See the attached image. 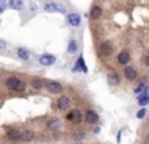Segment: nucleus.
Instances as JSON below:
<instances>
[{
    "label": "nucleus",
    "instance_id": "nucleus-1",
    "mask_svg": "<svg viewBox=\"0 0 149 144\" xmlns=\"http://www.w3.org/2000/svg\"><path fill=\"white\" fill-rule=\"evenodd\" d=\"M2 85L8 91L24 93L27 90V86H29V82H27V79L19 77V74H8V75L2 77Z\"/></svg>",
    "mask_w": 149,
    "mask_h": 144
},
{
    "label": "nucleus",
    "instance_id": "nucleus-2",
    "mask_svg": "<svg viewBox=\"0 0 149 144\" xmlns=\"http://www.w3.org/2000/svg\"><path fill=\"white\" fill-rule=\"evenodd\" d=\"M36 138L32 130L29 128H21V127H11L5 133V139L10 141H31Z\"/></svg>",
    "mask_w": 149,
    "mask_h": 144
},
{
    "label": "nucleus",
    "instance_id": "nucleus-3",
    "mask_svg": "<svg viewBox=\"0 0 149 144\" xmlns=\"http://www.w3.org/2000/svg\"><path fill=\"white\" fill-rule=\"evenodd\" d=\"M64 120L68 123H71L72 127H79V125L84 122V112L80 109H71L68 114L64 115Z\"/></svg>",
    "mask_w": 149,
    "mask_h": 144
},
{
    "label": "nucleus",
    "instance_id": "nucleus-4",
    "mask_svg": "<svg viewBox=\"0 0 149 144\" xmlns=\"http://www.w3.org/2000/svg\"><path fill=\"white\" fill-rule=\"evenodd\" d=\"M114 51H116V48H114V43L109 40H104L100 43V47H98V53H100V56L103 58V59H107V58H111L114 54Z\"/></svg>",
    "mask_w": 149,
    "mask_h": 144
},
{
    "label": "nucleus",
    "instance_id": "nucleus-5",
    "mask_svg": "<svg viewBox=\"0 0 149 144\" xmlns=\"http://www.w3.org/2000/svg\"><path fill=\"white\" fill-rule=\"evenodd\" d=\"M61 128H63V120L59 117H50L48 120H47V123H45V130L50 131L52 134L59 133Z\"/></svg>",
    "mask_w": 149,
    "mask_h": 144
},
{
    "label": "nucleus",
    "instance_id": "nucleus-6",
    "mask_svg": "<svg viewBox=\"0 0 149 144\" xmlns=\"http://www.w3.org/2000/svg\"><path fill=\"white\" fill-rule=\"evenodd\" d=\"M130 61H132V53H130V50L123 48V50H120L119 53H117V56H116V64L117 66L127 67V66H130Z\"/></svg>",
    "mask_w": 149,
    "mask_h": 144
},
{
    "label": "nucleus",
    "instance_id": "nucleus-7",
    "mask_svg": "<svg viewBox=\"0 0 149 144\" xmlns=\"http://www.w3.org/2000/svg\"><path fill=\"white\" fill-rule=\"evenodd\" d=\"M122 75H123V79H125L128 83H133V82H136V80H138L139 74H138V70H136V67L130 64V66L123 67V70H122Z\"/></svg>",
    "mask_w": 149,
    "mask_h": 144
},
{
    "label": "nucleus",
    "instance_id": "nucleus-8",
    "mask_svg": "<svg viewBox=\"0 0 149 144\" xmlns=\"http://www.w3.org/2000/svg\"><path fill=\"white\" fill-rule=\"evenodd\" d=\"M84 122L87 125H98L100 123V114H98L96 111H95V109H90L88 107L87 111L84 112Z\"/></svg>",
    "mask_w": 149,
    "mask_h": 144
},
{
    "label": "nucleus",
    "instance_id": "nucleus-9",
    "mask_svg": "<svg viewBox=\"0 0 149 144\" xmlns=\"http://www.w3.org/2000/svg\"><path fill=\"white\" fill-rule=\"evenodd\" d=\"M45 90L50 95H61V93L64 91V86H63V83L56 82V80H47Z\"/></svg>",
    "mask_w": 149,
    "mask_h": 144
},
{
    "label": "nucleus",
    "instance_id": "nucleus-10",
    "mask_svg": "<svg viewBox=\"0 0 149 144\" xmlns=\"http://www.w3.org/2000/svg\"><path fill=\"white\" fill-rule=\"evenodd\" d=\"M43 11L47 13H61V15H66V8L63 5L56 2H43Z\"/></svg>",
    "mask_w": 149,
    "mask_h": 144
},
{
    "label": "nucleus",
    "instance_id": "nucleus-11",
    "mask_svg": "<svg viewBox=\"0 0 149 144\" xmlns=\"http://www.w3.org/2000/svg\"><path fill=\"white\" fill-rule=\"evenodd\" d=\"M56 109L68 114V112L71 111V98L66 96V95H61L58 99H56Z\"/></svg>",
    "mask_w": 149,
    "mask_h": 144
},
{
    "label": "nucleus",
    "instance_id": "nucleus-12",
    "mask_svg": "<svg viewBox=\"0 0 149 144\" xmlns=\"http://www.w3.org/2000/svg\"><path fill=\"white\" fill-rule=\"evenodd\" d=\"M88 18L90 21H98V19L103 18V6L100 3H93L90 6V11H88Z\"/></svg>",
    "mask_w": 149,
    "mask_h": 144
},
{
    "label": "nucleus",
    "instance_id": "nucleus-13",
    "mask_svg": "<svg viewBox=\"0 0 149 144\" xmlns=\"http://www.w3.org/2000/svg\"><path fill=\"white\" fill-rule=\"evenodd\" d=\"M37 63L43 67H48V66H53L56 63V56L55 54H50V53H43L40 56H37Z\"/></svg>",
    "mask_w": 149,
    "mask_h": 144
},
{
    "label": "nucleus",
    "instance_id": "nucleus-14",
    "mask_svg": "<svg viewBox=\"0 0 149 144\" xmlns=\"http://www.w3.org/2000/svg\"><path fill=\"white\" fill-rule=\"evenodd\" d=\"M29 85H31V88H34L36 91H40V90H43V88H45L47 80H43L42 77L32 75V77L29 79Z\"/></svg>",
    "mask_w": 149,
    "mask_h": 144
},
{
    "label": "nucleus",
    "instance_id": "nucleus-15",
    "mask_svg": "<svg viewBox=\"0 0 149 144\" xmlns=\"http://www.w3.org/2000/svg\"><path fill=\"white\" fill-rule=\"evenodd\" d=\"M106 80H107V85L112 86V88H116V86L120 85V75L117 70H109L106 75Z\"/></svg>",
    "mask_w": 149,
    "mask_h": 144
},
{
    "label": "nucleus",
    "instance_id": "nucleus-16",
    "mask_svg": "<svg viewBox=\"0 0 149 144\" xmlns=\"http://www.w3.org/2000/svg\"><path fill=\"white\" fill-rule=\"evenodd\" d=\"M80 21H82V18H80V15H79L77 11L68 13V26H69V27L77 29L79 26H80Z\"/></svg>",
    "mask_w": 149,
    "mask_h": 144
},
{
    "label": "nucleus",
    "instance_id": "nucleus-17",
    "mask_svg": "<svg viewBox=\"0 0 149 144\" xmlns=\"http://www.w3.org/2000/svg\"><path fill=\"white\" fill-rule=\"evenodd\" d=\"M15 53H16V58H19L24 63H29L31 61V50H27L26 47H16L15 48Z\"/></svg>",
    "mask_w": 149,
    "mask_h": 144
},
{
    "label": "nucleus",
    "instance_id": "nucleus-18",
    "mask_svg": "<svg viewBox=\"0 0 149 144\" xmlns=\"http://www.w3.org/2000/svg\"><path fill=\"white\" fill-rule=\"evenodd\" d=\"M77 51H79V42H77V38L72 37L68 43V48H66V54H68L69 58H72V56L77 54Z\"/></svg>",
    "mask_w": 149,
    "mask_h": 144
},
{
    "label": "nucleus",
    "instance_id": "nucleus-19",
    "mask_svg": "<svg viewBox=\"0 0 149 144\" xmlns=\"http://www.w3.org/2000/svg\"><path fill=\"white\" fill-rule=\"evenodd\" d=\"M85 136H87V131L80 130V128H75V130L71 133V139L75 141V143H82V141L85 139Z\"/></svg>",
    "mask_w": 149,
    "mask_h": 144
},
{
    "label": "nucleus",
    "instance_id": "nucleus-20",
    "mask_svg": "<svg viewBox=\"0 0 149 144\" xmlns=\"http://www.w3.org/2000/svg\"><path fill=\"white\" fill-rule=\"evenodd\" d=\"M79 70H82V72H87V66H85V61L82 56H79V61L74 64V67H72V72H79Z\"/></svg>",
    "mask_w": 149,
    "mask_h": 144
},
{
    "label": "nucleus",
    "instance_id": "nucleus-21",
    "mask_svg": "<svg viewBox=\"0 0 149 144\" xmlns=\"http://www.w3.org/2000/svg\"><path fill=\"white\" fill-rule=\"evenodd\" d=\"M138 104H139V107H144V106H148L149 104V95H148V90H144V91L141 93V95L138 96Z\"/></svg>",
    "mask_w": 149,
    "mask_h": 144
},
{
    "label": "nucleus",
    "instance_id": "nucleus-22",
    "mask_svg": "<svg viewBox=\"0 0 149 144\" xmlns=\"http://www.w3.org/2000/svg\"><path fill=\"white\" fill-rule=\"evenodd\" d=\"M8 5H10V8H13V10H23L24 6H26V3L21 2V0H11V2H8Z\"/></svg>",
    "mask_w": 149,
    "mask_h": 144
},
{
    "label": "nucleus",
    "instance_id": "nucleus-23",
    "mask_svg": "<svg viewBox=\"0 0 149 144\" xmlns=\"http://www.w3.org/2000/svg\"><path fill=\"white\" fill-rule=\"evenodd\" d=\"M141 64H143V66H144L146 69L149 70V53H146L144 56H143V59H141Z\"/></svg>",
    "mask_w": 149,
    "mask_h": 144
},
{
    "label": "nucleus",
    "instance_id": "nucleus-24",
    "mask_svg": "<svg viewBox=\"0 0 149 144\" xmlns=\"http://www.w3.org/2000/svg\"><path fill=\"white\" fill-rule=\"evenodd\" d=\"M146 117V109L143 107V109H139L138 112H136V118H139V120H141V118H144Z\"/></svg>",
    "mask_w": 149,
    "mask_h": 144
},
{
    "label": "nucleus",
    "instance_id": "nucleus-25",
    "mask_svg": "<svg viewBox=\"0 0 149 144\" xmlns=\"http://www.w3.org/2000/svg\"><path fill=\"white\" fill-rule=\"evenodd\" d=\"M143 144H149V133H146L143 136Z\"/></svg>",
    "mask_w": 149,
    "mask_h": 144
},
{
    "label": "nucleus",
    "instance_id": "nucleus-26",
    "mask_svg": "<svg viewBox=\"0 0 149 144\" xmlns=\"http://www.w3.org/2000/svg\"><path fill=\"white\" fill-rule=\"evenodd\" d=\"M146 125H148V127H149V118H148V122H146Z\"/></svg>",
    "mask_w": 149,
    "mask_h": 144
},
{
    "label": "nucleus",
    "instance_id": "nucleus-27",
    "mask_svg": "<svg viewBox=\"0 0 149 144\" xmlns=\"http://www.w3.org/2000/svg\"><path fill=\"white\" fill-rule=\"evenodd\" d=\"M75 144H84V143H75Z\"/></svg>",
    "mask_w": 149,
    "mask_h": 144
}]
</instances>
